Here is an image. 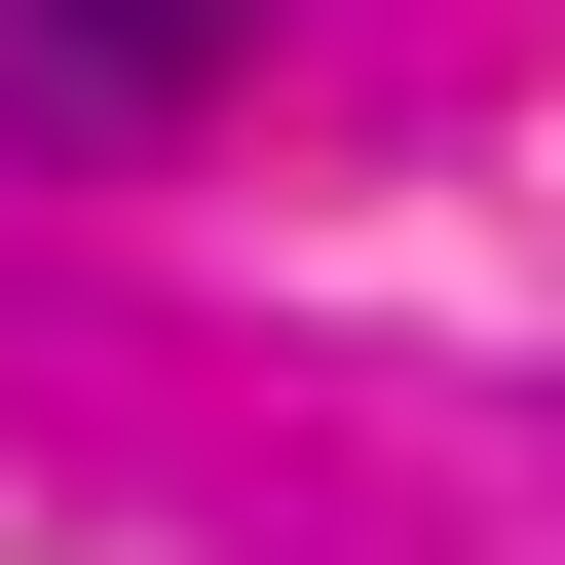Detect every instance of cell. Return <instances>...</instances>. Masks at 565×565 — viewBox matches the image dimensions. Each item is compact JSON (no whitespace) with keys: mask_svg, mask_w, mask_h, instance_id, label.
<instances>
[{"mask_svg":"<svg viewBox=\"0 0 565 565\" xmlns=\"http://www.w3.org/2000/svg\"><path fill=\"white\" fill-rule=\"evenodd\" d=\"M226 76V0H0V114H76V151H151Z\"/></svg>","mask_w":565,"mask_h":565,"instance_id":"1","label":"cell"}]
</instances>
